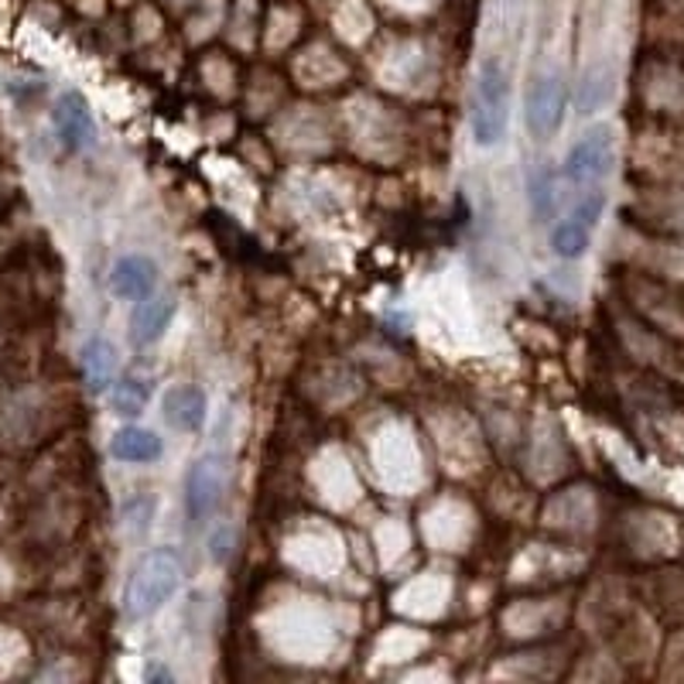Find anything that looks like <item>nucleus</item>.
<instances>
[{
    "label": "nucleus",
    "mask_w": 684,
    "mask_h": 684,
    "mask_svg": "<svg viewBox=\"0 0 684 684\" xmlns=\"http://www.w3.org/2000/svg\"><path fill=\"white\" fill-rule=\"evenodd\" d=\"M182 575H185L182 558L172 548L147 551L134 565V572H131V579L124 585V613L131 620L151 616L154 610H161L178 592Z\"/></svg>",
    "instance_id": "obj_1"
},
{
    "label": "nucleus",
    "mask_w": 684,
    "mask_h": 684,
    "mask_svg": "<svg viewBox=\"0 0 684 684\" xmlns=\"http://www.w3.org/2000/svg\"><path fill=\"white\" fill-rule=\"evenodd\" d=\"M510 120V75L500 59H487L476 79L472 103V137L479 147H497Z\"/></svg>",
    "instance_id": "obj_2"
},
{
    "label": "nucleus",
    "mask_w": 684,
    "mask_h": 684,
    "mask_svg": "<svg viewBox=\"0 0 684 684\" xmlns=\"http://www.w3.org/2000/svg\"><path fill=\"white\" fill-rule=\"evenodd\" d=\"M223 493V462L198 459L185 476V513L192 524H206Z\"/></svg>",
    "instance_id": "obj_3"
},
{
    "label": "nucleus",
    "mask_w": 684,
    "mask_h": 684,
    "mask_svg": "<svg viewBox=\"0 0 684 684\" xmlns=\"http://www.w3.org/2000/svg\"><path fill=\"white\" fill-rule=\"evenodd\" d=\"M52 124H55L59 141H62L69 151H83V147H90L93 137H96L93 110H90L86 96H83V93H75V90H65V93L55 100Z\"/></svg>",
    "instance_id": "obj_4"
},
{
    "label": "nucleus",
    "mask_w": 684,
    "mask_h": 684,
    "mask_svg": "<svg viewBox=\"0 0 684 684\" xmlns=\"http://www.w3.org/2000/svg\"><path fill=\"white\" fill-rule=\"evenodd\" d=\"M613 165V137H610V127H595L589 131L565 157V178L569 182H595L610 172Z\"/></svg>",
    "instance_id": "obj_5"
},
{
    "label": "nucleus",
    "mask_w": 684,
    "mask_h": 684,
    "mask_svg": "<svg viewBox=\"0 0 684 684\" xmlns=\"http://www.w3.org/2000/svg\"><path fill=\"white\" fill-rule=\"evenodd\" d=\"M561 116H565V90H561V79L541 75L528 100V124L538 137H551L561 127Z\"/></svg>",
    "instance_id": "obj_6"
},
{
    "label": "nucleus",
    "mask_w": 684,
    "mask_h": 684,
    "mask_svg": "<svg viewBox=\"0 0 684 684\" xmlns=\"http://www.w3.org/2000/svg\"><path fill=\"white\" fill-rule=\"evenodd\" d=\"M110 285H113V295L116 298H127V302H141L154 292L157 285V264L151 257H141V254H131V257H120L113 264V274H110Z\"/></svg>",
    "instance_id": "obj_7"
},
{
    "label": "nucleus",
    "mask_w": 684,
    "mask_h": 684,
    "mask_svg": "<svg viewBox=\"0 0 684 684\" xmlns=\"http://www.w3.org/2000/svg\"><path fill=\"white\" fill-rule=\"evenodd\" d=\"M161 411L175 431H198L206 421V394L198 387H172Z\"/></svg>",
    "instance_id": "obj_8"
},
{
    "label": "nucleus",
    "mask_w": 684,
    "mask_h": 684,
    "mask_svg": "<svg viewBox=\"0 0 684 684\" xmlns=\"http://www.w3.org/2000/svg\"><path fill=\"white\" fill-rule=\"evenodd\" d=\"M175 318V298L172 295H147L141 298L137 312H134V343L137 346H151L154 339L165 336L169 329V321Z\"/></svg>",
    "instance_id": "obj_9"
},
{
    "label": "nucleus",
    "mask_w": 684,
    "mask_h": 684,
    "mask_svg": "<svg viewBox=\"0 0 684 684\" xmlns=\"http://www.w3.org/2000/svg\"><path fill=\"white\" fill-rule=\"evenodd\" d=\"M161 438L147 428H137V425H127V428H120L110 441V452L113 459L120 462H154L161 456Z\"/></svg>",
    "instance_id": "obj_10"
},
{
    "label": "nucleus",
    "mask_w": 684,
    "mask_h": 684,
    "mask_svg": "<svg viewBox=\"0 0 684 684\" xmlns=\"http://www.w3.org/2000/svg\"><path fill=\"white\" fill-rule=\"evenodd\" d=\"M83 374L90 380V390H106L113 384V374H116V349L110 339H90L83 346Z\"/></svg>",
    "instance_id": "obj_11"
},
{
    "label": "nucleus",
    "mask_w": 684,
    "mask_h": 684,
    "mask_svg": "<svg viewBox=\"0 0 684 684\" xmlns=\"http://www.w3.org/2000/svg\"><path fill=\"white\" fill-rule=\"evenodd\" d=\"M589 236H592V229L572 216V220L558 223V226L551 229V251H554L558 257H565V261H575V257H582V254H585V247H589Z\"/></svg>",
    "instance_id": "obj_12"
},
{
    "label": "nucleus",
    "mask_w": 684,
    "mask_h": 684,
    "mask_svg": "<svg viewBox=\"0 0 684 684\" xmlns=\"http://www.w3.org/2000/svg\"><path fill=\"white\" fill-rule=\"evenodd\" d=\"M610 86H613V72H610V69H602V65L589 69L585 79H582V86H579V96H575V110H579L582 116L595 113L602 103H606Z\"/></svg>",
    "instance_id": "obj_13"
},
{
    "label": "nucleus",
    "mask_w": 684,
    "mask_h": 684,
    "mask_svg": "<svg viewBox=\"0 0 684 684\" xmlns=\"http://www.w3.org/2000/svg\"><path fill=\"white\" fill-rule=\"evenodd\" d=\"M110 405L116 415H141L147 405V387L141 380H120L110 390Z\"/></svg>",
    "instance_id": "obj_14"
},
{
    "label": "nucleus",
    "mask_w": 684,
    "mask_h": 684,
    "mask_svg": "<svg viewBox=\"0 0 684 684\" xmlns=\"http://www.w3.org/2000/svg\"><path fill=\"white\" fill-rule=\"evenodd\" d=\"M531 206H534V216L541 223L551 220V213H554V175L548 169L534 172V178H531Z\"/></svg>",
    "instance_id": "obj_15"
},
{
    "label": "nucleus",
    "mask_w": 684,
    "mask_h": 684,
    "mask_svg": "<svg viewBox=\"0 0 684 684\" xmlns=\"http://www.w3.org/2000/svg\"><path fill=\"white\" fill-rule=\"evenodd\" d=\"M602 210H606V195H602V192H589V195H582V198H579V206H575V213H572V216L592 229V226L599 223Z\"/></svg>",
    "instance_id": "obj_16"
},
{
    "label": "nucleus",
    "mask_w": 684,
    "mask_h": 684,
    "mask_svg": "<svg viewBox=\"0 0 684 684\" xmlns=\"http://www.w3.org/2000/svg\"><path fill=\"white\" fill-rule=\"evenodd\" d=\"M229 541H233V528H229V524H220V528L210 534V548H213V558H216V561H226Z\"/></svg>",
    "instance_id": "obj_17"
},
{
    "label": "nucleus",
    "mask_w": 684,
    "mask_h": 684,
    "mask_svg": "<svg viewBox=\"0 0 684 684\" xmlns=\"http://www.w3.org/2000/svg\"><path fill=\"white\" fill-rule=\"evenodd\" d=\"M147 677H169V671L161 667V664H157V667H154V664H147Z\"/></svg>",
    "instance_id": "obj_18"
}]
</instances>
